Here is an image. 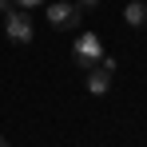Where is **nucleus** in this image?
Wrapping results in <instances>:
<instances>
[{"label": "nucleus", "instance_id": "nucleus-1", "mask_svg": "<svg viewBox=\"0 0 147 147\" xmlns=\"http://www.w3.org/2000/svg\"><path fill=\"white\" fill-rule=\"evenodd\" d=\"M4 36H8V44H32V36H36L32 12H24V8H8V12H4Z\"/></svg>", "mask_w": 147, "mask_h": 147}, {"label": "nucleus", "instance_id": "nucleus-2", "mask_svg": "<svg viewBox=\"0 0 147 147\" xmlns=\"http://www.w3.org/2000/svg\"><path fill=\"white\" fill-rule=\"evenodd\" d=\"M99 56H103V44H99L96 32H80V36L72 40V60L84 68V72H88L92 64H99Z\"/></svg>", "mask_w": 147, "mask_h": 147}, {"label": "nucleus", "instance_id": "nucleus-3", "mask_svg": "<svg viewBox=\"0 0 147 147\" xmlns=\"http://www.w3.org/2000/svg\"><path fill=\"white\" fill-rule=\"evenodd\" d=\"M44 16H48V24L60 28V32H72V28L80 24V8H76V4H68V0H52Z\"/></svg>", "mask_w": 147, "mask_h": 147}, {"label": "nucleus", "instance_id": "nucleus-4", "mask_svg": "<svg viewBox=\"0 0 147 147\" xmlns=\"http://www.w3.org/2000/svg\"><path fill=\"white\" fill-rule=\"evenodd\" d=\"M84 88H88L92 96H107V92H111V72L99 68V64H92V68H88V80H84Z\"/></svg>", "mask_w": 147, "mask_h": 147}, {"label": "nucleus", "instance_id": "nucleus-5", "mask_svg": "<svg viewBox=\"0 0 147 147\" xmlns=\"http://www.w3.org/2000/svg\"><path fill=\"white\" fill-rule=\"evenodd\" d=\"M143 12H147V4H143V0H131V4L123 8V20H127L131 28H143Z\"/></svg>", "mask_w": 147, "mask_h": 147}, {"label": "nucleus", "instance_id": "nucleus-6", "mask_svg": "<svg viewBox=\"0 0 147 147\" xmlns=\"http://www.w3.org/2000/svg\"><path fill=\"white\" fill-rule=\"evenodd\" d=\"M12 4H16V8H44L48 0H12Z\"/></svg>", "mask_w": 147, "mask_h": 147}, {"label": "nucleus", "instance_id": "nucleus-7", "mask_svg": "<svg viewBox=\"0 0 147 147\" xmlns=\"http://www.w3.org/2000/svg\"><path fill=\"white\" fill-rule=\"evenodd\" d=\"M76 8L84 12V8H99V0H76Z\"/></svg>", "mask_w": 147, "mask_h": 147}, {"label": "nucleus", "instance_id": "nucleus-8", "mask_svg": "<svg viewBox=\"0 0 147 147\" xmlns=\"http://www.w3.org/2000/svg\"><path fill=\"white\" fill-rule=\"evenodd\" d=\"M8 8H12V0H0V16H4V12H8Z\"/></svg>", "mask_w": 147, "mask_h": 147}, {"label": "nucleus", "instance_id": "nucleus-9", "mask_svg": "<svg viewBox=\"0 0 147 147\" xmlns=\"http://www.w3.org/2000/svg\"><path fill=\"white\" fill-rule=\"evenodd\" d=\"M0 147H12V143H8V139H0Z\"/></svg>", "mask_w": 147, "mask_h": 147}, {"label": "nucleus", "instance_id": "nucleus-10", "mask_svg": "<svg viewBox=\"0 0 147 147\" xmlns=\"http://www.w3.org/2000/svg\"><path fill=\"white\" fill-rule=\"evenodd\" d=\"M143 28H147V12H143Z\"/></svg>", "mask_w": 147, "mask_h": 147}]
</instances>
